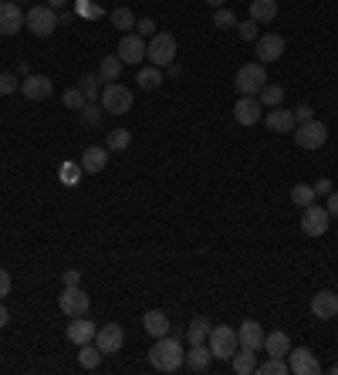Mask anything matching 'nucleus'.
<instances>
[{
  "label": "nucleus",
  "instance_id": "f257e3e1",
  "mask_svg": "<svg viewBox=\"0 0 338 375\" xmlns=\"http://www.w3.org/2000/svg\"><path fill=\"white\" fill-rule=\"evenodd\" d=\"M183 345H180V335H163L156 338V345L149 348V365L156 372H180L183 369Z\"/></svg>",
  "mask_w": 338,
  "mask_h": 375
},
{
  "label": "nucleus",
  "instance_id": "f03ea898",
  "mask_svg": "<svg viewBox=\"0 0 338 375\" xmlns=\"http://www.w3.org/2000/svg\"><path fill=\"white\" fill-rule=\"evenodd\" d=\"M99 105L101 112H108V115H125V112H132V91L125 85H118V82H112V85L101 88Z\"/></svg>",
  "mask_w": 338,
  "mask_h": 375
},
{
  "label": "nucleus",
  "instance_id": "7ed1b4c3",
  "mask_svg": "<svg viewBox=\"0 0 338 375\" xmlns=\"http://www.w3.org/2000/svg\"><path fill=\"white\" fill-rule=\"evenodd\" d=\"M146 58H149L156 68H169V65L176 61V37L166 34V31H156V34L149 37Z\"/></svg>",
  "mask_w": 338,
  "mask_h": 375
},
{
  "label": "nucleus",
  "instance_id": "20e7f679",
  "mask_svg": "<svg viewBox=\"0 0 338 375\" xmlns=\"http://www.w3.org/2000/svg\"><path fill=\"white\" fill-rule=\"evenodd\" d=\"M206 345H210L213 358H223V362H230V358H234V352L240 348V341H237V331H234V328H227V324H217V328H210V335H206Z\"/></svg>",
  "mask_w": 338,
  "mask_h": 375
},
{
  "label": "nucleus",
  "instance_id": "39448f33",
  "mask_svg": "<svg viewBox=\"0 0 338 375\" xmlns=\"http://www.w3.org/2000/svg\"><path fill=\"white\" fill-rule=\"evenodd\" d=\"M24 27H27L34 37H51V34H54V27H58V14H54V7H48V4L31 7V11L24 14Z\"/></svg>",
  "mask_w": 338,
  "mask_h": 375
},
{
  "label": "nucleus",
  "instance_id": "423d86ee",
  "mask_svg": "<svg viewBox=\"0 0 338 375\" xmlns=\"http://www.w3.org/2000/svg\"><path fill=\"white\" fill-rule=\"evenodd\" d=\"M294 142H298L301 149H321V146L328 142V125L318 119L301 122V125H294Z\"/></svg>",
  "mask_w": 338,
  "mask_h": 375
},
{
  "label": "nucleus",
  "instance_id": "0eeeda50",
  "mask_svg": "<svg viewBox=\"0 0 338 375\" xmlns=\"http://www.w3.org/2000/svg\"><path fill=\"white\" fill-rule=\"evenodd\" d=\"M58 305H61V314L78 318V314H88L92 298H88V291H82V284H65V288H61V298H58Z\"/></svg>",
  "mask_w": 338,
  "mask_h": 375
},
{
  "label": "nucleus",
  "instance_id": "6e6552de",
  "mask_svg": "<svg viewBox=\"0 0 338 375\" xmlns=\"http://www.w3.org/2000/svg\"><path fill=\"white\" fill-rule=\"evenodd\" d=\"M234 85L240 95H257L261 88L268 85V71H264V65L257 61V65H244V68L237 71Z\"/></svg>",
  "mask_w": 338,
  "mask_h": 375
},
{
  "label": "nucleus",
  "instance_id": "1a4fd4ad",
  "mask_svg": "<svg viewBox=\"0 0 338 375\" xmlns=\"http://www.w3.org/2000/svg\"><path fill=\"white\" fill-rule=\"evenodd\" d=\"M328 223H332V213H328L325 206H318V203L304 206V217H301V230H304V237H325Z\"/></svg>",
  "mask_w": 338,
  "mask_h": 375
},
{
  "label": "nucleus",
  "instance_id": "9d476101",
  "mask_svg": "<svg viewBox=\"0 0 338 375\" xmlns=\"http://www.w3.org/2000/svg\"><path fill=\"white\" fill-rule=\"evenodd\" d=\"M234 119L237 125H257V122L264 119V105H261V98L257 95H240V102L234 105Z\"/></svg>",
  "mask_w": 338,
  "mask_h": 375
},
{
  "label": "nucleus",
  "instance_id": "9b49d317",
  "mask_svg": "<svg viewBox=\"0 0 338 375\" xmlns=\"http://www.w3.org/2000/svg\"><path fill=\"white\" fill-rule=\"evenodd\" d=\"M287 369H291L294 375H318L321 362L315 358L311 348H304L301 345V348H291V352H287Z\"/></svg>",
  "mask_w": 338,
  "mask_h": 375
},
{
  "label": "nucleus",
  "instance_id": "f8f14e48",
  "mask_svg": "<svg viewBox=\"0 0 338 375\" xmlns=\"http://www.w3.org/2000/svg\"><path fill=\"white\" fill-rule=\"evenodd\" d=\"M95 345H99L101 355H115L118 348L125 345V331H122V324H101L99 331H95Z\"/></svg>",
  "mask_w": 338,
  "mask_h": 375
},
{
  "label": "nucleus",
  "instance_id": "ddd939ff",
  "mask_svg": "<svg viewBox=\"0 0 338 375\" xmlns=\"http://www.w3.org/2000/svg\"><path fill=\"white\" fill-rule=\"evenodd\" d=\"M146 37L139 34H122V41H118V58H122V65H142V58H146Z\"/></svg>",
  "mask_w": 338,
  "mask_h": 375
},
{
  "label": "nucleus",
  "instance_id": "4468645a",
  "mask_svg": "<svg viewBox=\"0 0 338 375\" xmlns=\"http://www.w3.org/2000/svg\"><path fill=\"white\" fill-rule=\"evenodd\" d=\"M20 27H24V11H20V4H14V0H0V34L14 37Z\"/></svg>",
  "mask_w": 338,
  "mask_h": 375
},
{
  "label": "nucleus",
  "instance_id": "2eb2a0df",
  "mask_svg": "<svg viewBox=\"0 0 338 375\" xmlns=\"http://www.w3.org/2000/svg\"><path fill=\"white\" fill-rule=\"evenodd\" d=\"M20 91H24V98H31V102H44L51 98V91H54V82H51L48 75H27L24 82H20Z\"/></svg>",
  "mask_w": 338,
  "mask_h": 375
},
{
  "label": "nucleus",
  "instance_id": "dca6fc26",
  "mask_svg": "<svg viewBox=\"0 0 338 375\" xmlns=\"http://www.w3.org/2000/svg\"><path fill=\"white\" fill-rule=\"evenodd\" d=\"M311 314H315L318 322L338 318V291H318V294L311 298Z\"/></svg>",
  "mask_w": 338,
  "mask_h": 375
},
{
  "label": "nucleus",
  "instance_id": "f3484780",
  "mask_svg": "<svg viewBox=\"0 0 338 375\" xmlns=\"http://www.w3.org/2000/svg\"><path fill=\"white\" fill-rule=\"evenodd\" d=\"M95 331H99V324L92 322V318H84V314H78V318H71V324L65 328V338L71 341V345H84V341H95Z\"/></svg>",
  "mask_w": 338,
  "mask_h": 375
},
{
  "label": "nucleus",
  "instance_id": "a211bd4d",
  "mask_svg": "<svg viewBox=\"0 0 338 375\" xmlns=\"http://www.w3.org/2000/svg\"><path fill=\"white\" fill-rule=\"evenodd\" d=\"M257 58H261V65L281 61V58H284V37L281 34H261L257 37Z\"/></svg>",
  "mask_w": 338,
  "mask_h": 375
},
{
  "label": "nucleus",
  "instance_id": "6ab92c4d",
  "mask_svg": "<svg viewBox=\"0 0 338 375\" xmlns=\"http://www.w3.org/2000/svg\"><path fill=\"white\" fill-rule=\"evenodd\" d=\"M264 335H268V331L261 328V322H254V318L240 322V328H237V341H240V348H251V352H261Z\"/></svg>",
  "mask_w": 338,
  "mask_h": 375
},
{
  "label": "nucleus",
  "instance_id": "aec40b11",
  "mask_svg": "<svg viewBox=\"0 0 338 375\" xmlns=\"http://www.w3.org/2000/svg\"><path fill=\"white\" fill-rule=\"evenodd\" d=\"M210 362H213V352H210V345H206V341L193 345V348L183 355V365L189 369V372H206V369H210Z\"/></svg>",
  "mask_w": 338,
  "mask_h": 375
},
{
  "label": "nucleus",
  "instance_id": "412c9836",
  "mask_svg": "<svg viewBox=\"0 0 338 375\" xmlns=\"http://www.w3.org/2000/svg\"><path fill=\"white\" fill-rule=\"evenodd\" d=\"M264 122H268L270 132H294V125H298V122H294V112H291V108H281V105H277V108H268Z\"/></svg>",
  "mask_w": 338,
  "mask_h": 375
},
{
  "label": "nucleus",
  "instance_id": "4be33fe9",
  "mask_svg": "<svg viewBox=\"0 0 338 375\" xmlns=\"http://www.w3.org/2000/svg\"><path fill=\"white\" fill-rule=\"evenodd\" d=\"M108 166V146H88L82 153V170L84 172H101Z\"/></svg>",
  "mask_w": 338,
  "mask_h": 375
},
{
  "label": "nucleus",
  "instance_id": "5701e85b",
  "mask_svg": "<svg viewBox=\"0 0 338 375\" xmlns=\"http://www.w3.org/2000/svg\"><path fill=\"white\" fill-rule=\"evenodd\" d=\"M230 369H234L237 375H254L257 372V352H251V348H237L234 358H230Z\"/></svg>",
  "mask_w": 338,
  "mask_h": 375
},
{
  "label": "nucleus",
  "instance_id": "b1692460",
  "mask_svg": "<svg viewBox=\"0 0 338 375\" xmlns=\"http://www.w3.org/2000/svg\"><path fill=\"white\" fill-rule=\"evenodd\" d=\"M261 348H264L268 355H281V358H284L287 352H291V338H287V331H268Z\"/></svg>",
  "mask_w": 338,
  "mask_h": 375
},
{
  "label": "nucleus",
  "instance_id": "393cba45",
  "mask_svg": "<svg viewBox=\"0 0 338 375\" xmlns=\"http://www.w3.org/2000/svg\"><path fill=\"white\" fill-rule=\"evenodd\" d=\"M142 328L149 331L152 338H163V335H169V318L163 311H146L142 314Z\"/></svg>",
  "mask_w": 338,
  "mask_h": 375
},
{
  "label": "nucleus",
  "instance_id": "a878e982",
  "mask_svg": "<svg viewBox=\"0 0 338 375\" xmlns=\"http://www.w3.org/2000/svg\"><path fill=\"white\" fill-rule=\"evenodd\" d=\"M274 18H277V0H251V20L270 24Z\"/></svg>",
  "mask_w": 338,
  "mask_h": 375
},
{
  "label": "nucleus",
  "instance_id": "bb28decb",
  "mask_svg": "<svg viewBox=\"0 0 338 375\" xmlns=\"http://www.w3.org/2000/svg\"><path fill=\"white\" fill-rule=\"evenodd\" d=\"M99 78H101V82H108V85L122 78V58H118V54H105V58H101Z\"/></svg>",
  "mask_w": 338,
  "mask_h": 375
},
{
  "label": "nucleus",
  "instance_id": "cd10ccee",
  "mask_svg": "<svg viewBox=\"0 0 338 375\" xmlns=\"http://www.w3.org/2000/svg\"><path fill=\"white\" fill-rule=\"evenodd\" d=\"M101 352H99V345H95V341H84V345H78V365H82V369H88V372H92V369H99L101 365Z\"/></svg>",
  "mask_w": 338,
  "mask_h": 375
},
{
  "label": "nucleus",
  "instance_id": "c85d7f7f",
  "mask_svg": "<svg viewBox=\"0 0 338 375\" xmlns=\"http://www.w3.org/2000/svg\"><path fill=\"white\" fill-rule=\"evenodd\" d=\"M135 82H139V88H146V91H152V88L163 85V68H156V65H149V68H139V75H135Z\"/></svg>",
  "mask_w": 338,
  "mask_h": 375
},
{
  "label": "nucleus",
  "instance_id": "c756f323",
  "mask_svg": "<svg viewBox=\"0 0 338 375\" xmlns=\"http://www.w3.org/2000/svg\"><path fill=\"white\" fill-rule=\"evenodd\" d=\"M210 328H213V324L206 322V318H193V322L186 324V338H189V345H200V341H206Z\"/></svg>",
  "mask_w": 338,
  "mask_h": 375
},
{
  "label": "nucleus",
  "instance_id": "7c9ffc66",
  "mask_svg": "<svg viewBox=\"0 0 338 375\" xmlns=\"http://www.w3.org/2000/svg\"><path fill=\"white\" fill-rule=\"evenodd\" d=\"M257 98H261V105H264V108H277V105L284 102V88L281 85H264L261 88V91H257Z\"/></svg>",
  "mask_w": 338,
  "mask_h": 375
},
{
  "label": "nucleus",
  "instance_id": "2f4dec72",
  "mask_svg": "<svg viewBox=\"0 0 338 375\" xmlns=\"http://www.w3.org/2000/svg\"><path fill=\"white\" fill-rule=\"evenodd\" d=\"M105 146H108V153H122V149L132 146V132H129V129H112Z\"/></svg>",
  "mask_w": 338,
  "mask_h": 375
},
{
  "label": "nucleus",
  "instance_id": "473e14b6",
  "mask_svg": "<svg viewBox=\"0 0 338 375\" xmlns=\"http://www.w3.org/2000/svg\"><path fill=\"white\" fill-rule=\"evenodd\" d=\"M99 82H101L99 75H82V78H78V88H82V95L88 102H99V95H101Z\"/></svg>",
  "mask_w": 338,
  "mask_h": 375
},
{
  "label": "nucleus",
  "instance_id": "72a5a7b5",
  "mask_svg": "<svg viewBox=\"0 0 338 375\" xmlns=\"http://www.w3.org/2000/svg\"><path fill=\"white\" fill-rule=\"evenodd\" d=\"M75 14H78V18H88V20H99V18H105V7H101V4H92V0H75Z\"/></svg>",
  "mask_w": 338,
  "mask_h": 375
},
{
  "label": "nucleus",
  "instance_id": "f704fd0d",
  "mask_svg": "<svg viewBox=\"0 0 338 375\" xmlns=\"http://www.w3.org/2000/svg\"><path fill=\"white\" fill-rule=\"evenodd\" d=\"M291 203L294 206H311L315 203V189L308 186V183H298V186H291Z\"/></svg>",
  "mask_w": 338,
  "mask_h": 375
},
{
  "label": "nucleus",
  "instance_id": "c9c22d12",
  "mask_svg": "<svg viewBox=\"0 0 338 375\" xmlns=\"http://www.w3.org/2000/svg\"><path fill=\"white\" fill-rule=\"evenodd\" d=\"M291 369H287V362L281 355H270L264 365H257V375H287Z\"/></svg>",
  "mask_w": 338,
  "mask_h": 375
},
{
  "label": "nucleus",
  "instance_id": "e433bc0d",
  "mask_svg": "<svg viewBox=\"0 0 338 375\" xmlns=\"http://www.w3.org/2000/svg\"><path fill=\"white\" fill-rule=\"evenodd\" d=\"M112 24H115L118 31H125V34H129V31L135 27V14L129 11V7H115V11H112Z\"/></svg>",
  "mask_w": 338,
  "mask_h": 375
},
{
  "label": "nucleus",
  "instance_id": "4c0bfd02",
  "mask_svg": "<svg viewBox=\"0 0 338 375\" xmlns=\"http://www.w3.org/2000/svg\"><path fill=\"white\" fill-rule=\"evenodd\" d=\"M82 163H61V170H58V176H61V183H68V186H75L78 179H82Z\"/></svg>",
  "mask_w": 338,
  "mask_h": 375
},
{
  "label": "nucleus",
  "instance_id": "58836bf2",
  "mask_svg": "<svg viewBox=\"0 0 338 375\" xmlns=\"http://www.w3.org/2000/svg\"><path fill=\"white\" fill-rule=\"evenodd\" d=\"M61 102H65V108H75V112H82L84 105H88V98L82 95V88H68L65 95H61Z\"/></svg>",
  "mask_w": 338,
  "mask_h": 375
},
{
  "label": "nucleus",
  "instance_id": "ea45409f",
  "mask_svg": "<svg viewBox=\"0 0 338 375\" xmlns=\"http://www.w3.org/2000/svg\"><path fill=\"white\" fill-rule=\"evenodd\" d=\"M213 27H220V31H230V27H237L234 11H227V7H217V14H213Z\"/></svg>",
  "mask_w": 338,
  "mask_h": 375
},
{
  "label": "nucleus",
  "instance_id": "a19ab883",
  "mask_svg": "<svg viewBox=\"0 0 338 375\" xmlns=\"http://www.w3.org/2000/svg\"><path fill=\"white\" fill-rule=\"evenodd\" d=\"M78 115H82V122L84 125H88V129H95V125H99L101 122V105H95V102H88L82 108V112H78Z\"/></svg>",
  "mask_w": 338,
  "mask_h": 375
},
{
  "label": "nucleus",
  "instance_id": "79ce46f5",
  "mask_svg": "<svg viewBox=\"0 0 338 375\" xmlns=\"http://www.w3.org/2000/svg\"><path fill=\"white\" fill-rule=\"evenodd\" d=\"M237 34L244 37V41H257L261 37V24L257 20H244V24H237Z\"/></svg>",
  "mask_w": 338,
  "mask_h": 375
},
{
  "label": "nucleus",
  "instance_id": "37998d69",
  "mask_svg": "<svg viewBox=\"0 0 338 375\" xmlns=\"http://www.w3.org/2000/svg\"><path fill=\"white\" fill-rule=\"evenodd\" d=\"M135 31H139V37H152V34H156V20H152V18L135 20Z\"/></svg>",
  "mask_w": 338,
  "mask_h": 375
},
{
  "label": "nucleus",
  "instance_id": "c03bdc74",
  "mask_svg": "<svg viewBox=\"0 0 338 375\" xmlns=\"http://www.w3.org/2000/svg\"><path fill=\"white\" fill-rule=\"evenodd\" d=\"M11 91H17V78L4 71V75H0V95H11Z\"/></svg>",
  "mask_w": 338,
  "mask_h": 375
},
{
  "label": "nucleus",
  "instance_id": "a18cd8bd",
  "mask_svg": "<svg viewBox=\"0 0 338 375\" xmlns=\"http://www.w3.org/2000/svg\"><path fill=\"white\" fill-rule=\"evenodd\" d=\"M308 119H315V108H311V105H298V108H294V122L301 125V122H308Z\"/></svg>",
  "mask_w": 338,
  "mask_h": 375
},
{
  "label": "nucleus",
  "instance_id": "49530a36",
  "mask_svg": "<svg viewBox=\"0 0 338 375\" xmlns=\"http://www.w3.org/2000/svg\"><path fill=\"white\" fill-rule=\"evenodd\" d=\"M61 281H65V284H82V271H78V267H68V271L61 274Z\"/></svg>",
  "mask_w": 338,
  "mask_h": 375
},
{
  "label": "nucleus",
  "instance_id": "de8ad7c7",
  "mask_svg": "<svg viewBox=\"0 0 338 375\" xmlns=\"http://www.w3.org/2000/svg\"><path fill=\"white\" fill-rule=\"evenodd\" d=\"M7 294H11V274L0 267V298H7Z\"/></svg>",
  "mask_w": 338,
  "mask_h": 375
},
{
  "label": "nucleus",
  "instance_id": "09e8293b",
  "mask_svg": "<svg viewBox=\"0 0 338 375\" xmlns=\"http://www.w3.org/2000/svg\"><path fill=\"white\" fill-rule=\"evenodd\" d=\"M311 189H315V196H328L332 193V179H318Z\"/></svg>",
  "mask_w": 338,
  "mask_h": 375
},
{
  "label": "nucleus",
  "instance_id": "8fccbe9b",
  "mask_svg": "<svg viewBox=\"0 0 338 375\" xmlns=\"http://www.w3.org/2000/svg\"><path fill=\"white\" fill-rule=\"evenodd\" d=\"M325 210H328L332 217H338V193H335V189L328 193V203H325Z\"/></svg>",
  "mask_w": 338,
  "mask_h": 375
},
{
  "label": "nucleus",
  "instance_id": "3c124183",
  "mask_svg": "<svg viewBox=\"0 0 338 375\" xmlns=\"http://www.w3.org/2000/svg\"><path fill=\"white\" fill-rule=\"evenodd\" d=\"M11 322V311H7V305H4V298H0V328Z\"/></svg>",
  "mask_w": 338,
  "mask_h": 375
},
{
  "label": "nucleus",
  "instance_id": "603ef678",
  "mask_svg": "<svg viewBox=\"0 0 338 375\" xmlns=\"http://www.w3.org/2000/svg\"><path fill=\"white\" fill-rule=\"evenodd\" d=\"M180 75H183V68H180V65L173 61V65H169V78H180Z\"/></svg>",
  "mask_w": 338,
  "mask_h": 375
},
{
  "label": "nucleus",
  "instance_id": "864d4df0",
  "mask_svg": "<svg viewBox=\"0 0 338 375\" xmlns=\"http://www.w3.org/2000/svg\"><path fill=\"white\" fill-rule=\"evenodd\" d=\"M68 0H48V7H54V11H58V7H65Z\"/></svg>",
  "mask_w": 338,
  "mask_h": 375
},
{
  "label": "nucleus",
  "instance_id": "5fc2aeb1",
  "mask_svg": "<svg viewBox=\"0 0 338 375\" xmlns=\"http://www.w3.org/2000/svg\"><path fill=\"white\" fill-rule=\"evenodd\" d=\"M206 4H210V7H223V0H206Z\"/></svg>",
  "mask_w": 338,
  "mask_h": 375
},
{
  "label": "nucleus",
  "instance_id": "6e6d98bb",
  "mask_svg": "<svg viewBox=\"0 0 338 375\" xmlns=\"http://www.w3.org/2000/svg\"><path fill=\"white\" fill-rule=\"evenodd\" d=\"M332 375H338V362H335V365H332Z\"/></svg>",
  "mask_w": 338,
  "mask_h": 375
},
{
  "label": "nucleus",
  "instance_id": "4d7b16f0",
  "mask_svg": "<svg viewBox=\"0 0 338 375\" xmlns=\"http://www.w3.org/2000/svg\"><path fill=\"white\" fill-rule=\"evenodd\" d=\"M14 4H20V0H14Z\"/></svg>",
  "mask_w": 338,
  "mask_h": 375
},
{
  "label": "nucleus",
  "instance_id": "13d9d810",
  "mask_svg": "<svg viewBox=\"0 0 338 375\" xmlns=\"http://www.w3.org/2000/svg\"><path fill=\"white\" fill-rule=\"evenodd\" d=\"M335 291H338V284H335Z\"/></svg>",
  "mask_w": 338,
  "mask_h": 375
}]
</instances>
